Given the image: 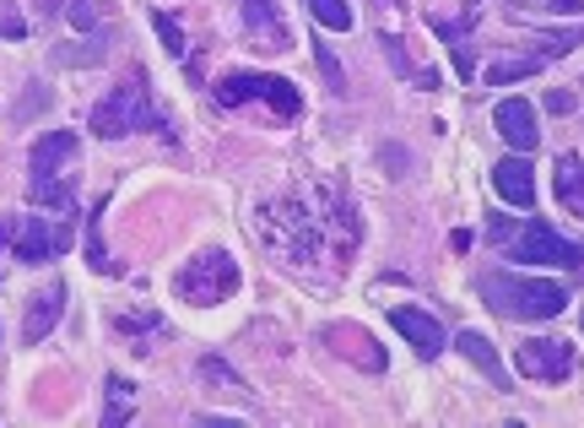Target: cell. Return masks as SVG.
Listing matches in <instances>:
<instances>
[{"instance_id": "26", "label": "cell", "mask_w": 584, "mask_h": 428, "mask_svg": "<svg viewBox=\"0 0 584 428\" xmlns=\"http://www.w3.org/2000/svg\"><path fill=\"white\" fill-rule=\"evenodd\" d=\"M541 71V60H498V65H487V82L492 87H509V82H525Z\"/></svg>"}, {"instance_id": "11", "label": "cell", "mask_w": 584, "mask_h": 428, "mask_svg": "<svg viewBox=\"0 0 584 428\" xmlns=\"http://www.w3.org/2000/svg\"><path fill=\"white\" fill-rule=\"evenodd\" d=\"M492 190H498V201H509L514 212H531L535 207V168L525 153H514V158H503L492 168Z\"/></svg>"}, {"instance_id": "28", "label": "cell", "mask_w": 584, "mask_h": 428, "mask_svg": "<svg viewBox=\"0 0 584 428\" xmlns=\"http://www.w3.org/2000/svg\"><path fill=\"white\" fill-rule=\"evenodd\" d=\"M44 108H49V87H44V82H28L22 104L11 108V119H17V125H28V119H33V114H44Z\"/></svg>"}, {"instance_id": "9", "label": "cell", "mask_w": 584, "mask_h": 428, "mask_svg": "<svg viewBox=\"0 0 584 428\" xmlns=\"http://www.w3.org/2000/svg\"><path fill=\"white\" fill-rule=\"evenodd\" d=\"M239 22L260 54L292 50V28H288V17H282V0H239Z\"/></svg>"}, {"instance_id": "7", "label": "cell", "mask_w": 584, "mask_h": 428, "mask_svg": "<svg viewBox=\"0 0 584 428\" xmlns=\"http://www.w3.org/2000/svg\"><path fill=\"white\" fill-rule=\"evenodd\" d=\"M514 369L535 385H563V379L580 375V353L563 336H531V342L514 347Z\"/></svg>"}, {"instance_id": "10", "label": "cell", "mask_w": 584, "mask_h": 428, "mask_svg": "<svg viewBox=\"0 0 584 428\" xmlns=\"http://www.w3.org/2000/svg\"><path fill=\"white\" fill-rule=\"evenodd\" d=\"M389 325L411 342V353H417L423 364L438 358V353H444V342H449V336H444V325H438L434 315H423L417 304H395V310H389Z\"/></svg>"}, {"instance_id": "20", "label": "cell", "mask_w": 584, "mask_h": 428, "mask_svg": "<svg viewBox=\"0 0 584 428\" xmlns=\"http://www.w3.org/2000/svg\"><path fill=\"white\" fill-rule=\"evenodd\" d=\"M103 212H108V196L87 212V244H82V250H87V267H93L97 276H114L119 267H114V255H108V244H103Z\"/></svg>"}, {"instance_id": "15", "label": "cell", "mask_w": 584, "mask_h": 428, "mask_svg": "<svg viewBox=\"0 0 584 428\" xmlns=\"http://www.w3.org/2000/svg\"><path fill=\"white\" fill-rule=\"evenodd\" d=\"M552 196L574 217H584V158L580 153H557V163H552Z\"/></svg>"}, {"instance_id": "14", "label": "cell", "mask_w": 584, "mask_h": 428, "mask_svg": "<svg viewBox=\"0 0 584 428\" xmlns=\"http://www.w3.org/2000/svg\"><path fill=\"white\" fill-rule=\"evenodd\" d=\"M60 321H65V282H49L44 293L28 304V315H22V342H28V347H39V342H44Z\"/></svg>"}, {"instance_id": "16", "label": "cell", "mask_w": 584, "mask_h": 428, "mask_svg": "<svg viewBox=\"0 0 584 428\" xmlns=\"http://www.w3.org/2000/svg\"><path fill=\"white\" fill-rule=\"evenodd\" d=\"M28 201L44 212H76V185L65 174H28Z\"/></svg>"}, {"instance_id": "30", "label": "cell", "mask_w": 584, "mask_h": 428, "mask_svg": "<svg viewBox=\"0 0 584 428\" xmlns=\"http://www.w3.org/2000/svg\"><path fill=\"white\" fill-rule=\"evenodd\" d=\"M379 158L395 168V179H406V174H411V153H406V147H395V142H385V147H379Z\"/></svg>"}, {"instance_id": "8", "label": "cell", "mask_w": 584, "mask_h": 428, "mask_svg": "<svg viewBox=\"0 0 584 428\" xmlns=\"http://www.w3.org/2000/svg\"><path fill=\"white\" fill-rule=\"evenodd\" d=\"M71 244H76V228H71V222L17 217V233H11V255H17V261H28V267H49V261H60Z\"/></svg>"}, {"instance_id": "3", "label": "cell", "mask_w": 584, "mask_h": 428, "mask_svg": "<svg viewBox=\"0 0 584 428\" xmlns=\"http://www.w3.org/2000/svg\"><path fill=\"white\" fill-rule=\"evenodd\" d=\"M477 293L503 321H557L569 310V288L552 276H520V271H482Z\"/></svg>"}, {"instance_id": "6", "label": "cell", "mask_w": 584, "mask_h": 428, "mask_svg": "<svg viewBox=\"0 0 584 428\" xmlns=\"http://www.w3.org/2000/svg\"><path fill=\"white\" fill-rule=\"evenodd\" d=\"M509 261H525V267H557V271H580L584 267V250L574 239H563L552 222L531 217L520 228V239L509 244Z\"/></svg>"}, {"instance_id": "21", "label": "cell", "mask_w": 584, "mask_h": 428, "mask_svg": "<svg viewBox=\"0 0 584 428\" xmlns=\"http://www.w3.org/2000/svg\"><path fill=\"white\" fill-rule=\"evenodd\" d=\"M114 331H119V336H131V342H136V347H131V353H152V336H157V331H163V315H157V310H142V315H114Z\"/></svg>"}, {"instance_id": "13", "label": "cell", "mask_w": 584, "mask_h": 428, "mask_svg": "<svg viewBox=\"0 0 584 428\" xmlns=\"http://www.w3.org/2000/svg\"><path fill=\"white\" fill-rule=\"evenodd\" d=\"M492 125H498V136L514 147V153H535V142H541V131H535V108L525 98H503V104L492 108Z\"/></svg>"}, {"instance_id": "23", "label": "cell", "mask_w": 584, "mask_h": 428, "mask_svg": "<svg viewBox=\"0 0 584 428\" xmlns=\"http://www.w3.org/2000/svg\"><path fill=\"white\" fill-rule=\"evenodd\" d=\"M108 17H114V0H71V6H65V22H71L76 33H103Z\"/></svg>"}, {"instance_id": "12", "label": "cell", "mask_w": 584, "mask_h": 428, "mask_svg": "<svg viewBox=\"0 0 584 428\" xmlns=\"http://www.w3.org/2000/svg\"><path fill=\"white\" fill-rule=\"evenodd\" d=\"M82 158V136L76 131H44L28 153V174H65L71 163Z\"/></svg>"}, {"instance_id": "31", "label": "cell", "mask_w": 584, "mask_h": 428, "mask_svg": "<svg viewBox=\"0 0 584 428\" xmlns=\"http://www.w3.org/2000/svg\"><path fill=\"white\" fill-rule=\"evenodd\" d=\"M546 108L552 114H574V93H546Z\"/></svg>"}, {"instance_id": "19", "label": "cell", "mask_w": 584, "mask_h": 428, "mask_svg": "<svg viewBox=\"0 0 584 428\" xmlns=\"http://www.w3.org/2000/svg\"><path fill=\"white\" fill-rule=\"evenodd\" d=\"M131 418H136V385L119 379V375H108L103 379V413H97V424L119 428V424H131Z\"/></svg>"}, {"instance_id": "24", "label": "cell", "mask_w": 584, "mask_h": 428, "mask_svg": "<svg viewBox=\"0 0 584 428\" xmlns=\"http://www.w3.org/2000/svg\"><path fill=\"white\" fill-rule=\"evenodd\" d=\"M309 11H314V22L325 33H352V22H357L352 0H309Z\"/></svg>"}, {"instance_id": "4", "label": "cell", "mask_w": 584, "mask_h": 428, "mask_svg": "<svg viewBox=\"0 0 584 428\" xmlns=\"http://www.w3.org/2000/svg\"><path fill=\"white\" fill-rule=\"evenodd\" d=\"M239 282L243 271L228 250H200L195 261H185L174 271V299H185L195 310H217V304H228L239 293Z\"/></svg>"}, {"instance_id": "27", "label": "cell", "mask_w": 584, "mask_h": 428, "mask_svg": "<svg viewBox=\"0 0 584 428\" xmlns=\"http://www.w3.org/2000/svg\"><path fill=\"white\" fill-rule=\"evenodd\" d=\"M314 60H320V76H325V87H331V93H346V71H341V60L336 54H331V44H320V39H314Z\"/></svg>"}, {"instance_id": "18", "label": "cell", "mask_w": 584, "mask_h": 428, "mask_svg": "<svg viewBox=\"0 0 584 428\" xmlns=\"http://www.w3.org/2000/svg\"><path fill=\"white\" fill-rule=\"evenodd\" d=\"M455 347H460V358H471V364H477V369H482V375L492 379L498 390H509V369H503L498 347L487 342L482 331H460V336H455Z\"/></svg>"}, {"instance_id": "29", "label": "cell", "mask_w": 584, "mask_h": 428, "mask_svg": "<svg viewBox=\"0 0 584 428\" xmlns=\"http://www.w3.org/2000/svg\"><path fill=\"white\" fill-rule=\"evenodd\" d=\"M0 39H11V44H17V39H28V22L17 17V6H11V0H0Z\"/></svg>"}, {"instance_id": "2", "label": "cell", "mask_w": 584, "mask_h": 428, "mask_svg": "<svg viewBox=\"0 0 584 428\" xmlns=\"http://www.w3.org/2000/svg\"><path fill=\"white\" fill-rule=\"evenodd\" d=\"M87 131L103 136V142H125V136H136V131H157V136L174 142V119L152 104L146 65H131V76H125V82H119V87L87 114Z\"/></svg>"}, {"instance_id": "17", "label": "cell", "mask_w": 584, "mask_h": 428, "mask_svg": "<svg viewBox=\"0 0 584 428\" xmlns=\"http://www.w3.org/2000/svg\"><path fill=\"white\" fill-rule=\"evenodd\" d=\"M108 39H114L108 28H103V33H82V44H54L49 60H54V65H65V71H93V65L108 60Z\"/></svg>"}, {"instance_id": "1", "label": "cell", "mask_w": 584, "mask_h": 428, "mask_svg": "<svg viewBox=\"0 0 584 428\" xmlns=\"http://www.w3.org/2000/svg\"><path fill=\"white\" fill-rule=\"evenodd\" d=\"M320 207L325 212L314 217L309 212V196H271V201H260V212H254V228H260V239L271 244V255L282 261V267H314L320 255H325V244H331V228H336V212L346 207V196L336 190H320Z\"/></svg>"}, {"instance_id": "32", "label": "cell", "mask_w": 584, "mask_h": 428, "mask_svg": "<svg viewBox=\"0 0 584 428\" xmlns=\"http://www.w3.org/2000/svg\"><path fill=\"white\" fill-rule=\"evenodd\" d=\"M455 71H460V76H471V71H477V60H471V50H466V44L455 50Z\"/></svg>"}, {"instance_id": "5", "label": "cell", "mask_w": 584, "mask_h": 428, "mask_svg": "<svg viewBox=\"0 0 584 428\" xmlns=\"http://www.w3.org/2000/svg\"><path fill=\"white\" fill-rule=\"evenodd\" d=\"M211 98L222 108H239V104H271L282 119H298L303 114V98H298V87H292L288 76H265V71H228L217 87H211Z\"/></svg>"}, {"instance_id": "25", "label": "cell", "mask_w": 584, "mask_h": 428, "mask_svg": "<svg viewBox=\"0 0 584 428\" xmlns=\"http://www.w3.org/2000/svg\"><path fill=\"white\" fill-rule=\"evenodd\" d=\"M152 33L163 39V50L174 54V60H185L190 44H185V28H179V17H174V11H152Z\"/></svg>"}, {"instance_id": "22", "label": "cell", "mask_w": 584, "mask_h": 428, "mask_svg": "<svg viewBox=\"0 0 584 428\" xmlns=\"http://www.w3.org/2000/svg\"><path fill=\"white\" fill-rule=\"evenodd\" d=\"M379 44H385L389 65H395V71H400L406 82H417L423 93H434V87H438V71H434V65H411V60H406V50H400V33H385Z\"/></svg>"}]
</instances>
